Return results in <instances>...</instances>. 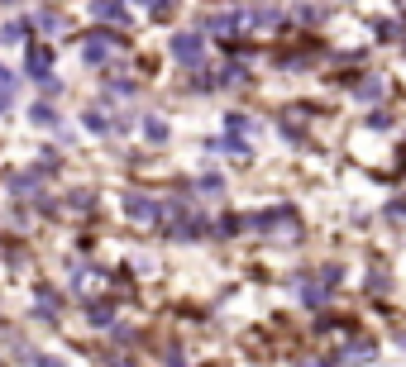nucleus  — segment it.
Listing matches in <instances>:
<instances>
[{"instance_id":"nucleus-1","label":"nucleus","mask_w":406,"mask_h":367,"mask_svg":"<svg viewBox=\"0 0 406 367\" xmlns=\"http://www.w3.org/2000/svg\"><path fill=\"white\" fill-rule=\"evenodd\" d=\"M172 53H177L187 67H196V62H201V38H196V34H177V38H172Z\"/></svg>"},{"instance_id":"nucleus-2","label":"nucleus","mask_w":406,"mask_h":367,"mask_svg":"<svg viewBox=\"0 0 406 367\" xmlns=\"http://www.w3.org/2000/svg\"><path fill=\"white\" fill-rule=\"evenodd\" d=\"M124 210H129L134 220H158V205L144 200V196H124Z\"/></svg>"},{"instance_id":"nucleus-3","label":"nucleus","mask_w":406,"mask_h":367,"mask_svg":"<svg viewBox=\"0 0 406 367\" xmlns=\"http://www.w3.org/2000/svg\"><path fill=\"white\" fill-rule=\"evenodd\" d=\"M96 14H101V19H115V24H124V5H120V0H96Z\"/></svg>"},{"instance_id":"nucleus-4","label":"nucleus","mask_w":406,"mask_h":367,"mask_svg":"<svg viewBox=\"0 0 406 367\" xmlns=\"http://www.w3.org/2000/svg\"><path fill=\"white\" fill-rule=\"evenodd\" d=\"M82 53H87L91 62H105V58H110V43H105V38H87V48H82Z\"/></svg>"},{"instance_id":"nucleus-5","label":"nucleus","mask_w":406,"mask_h":367,"mask_svg":"<svg viewBox=\"0 0 406 367\" xmlns=\"http://www.w3.org/2000/svg\"><path fill=\"white\" fill-rule=\"evenodd\" d=\"M48 62H53V58H48V48H34V58H29V72H34V77H43V72H48Z\"/></svg>"},{"instance_id":"nucleus-6","label":"nucleus","mask_w":406,"mask_h":367,"mask_svg":"<svg viewBox=\"0 0 406 367\" xmlns=\"http://www.w3.org/2000/svg\"><path fill=\"white\" fill-rule=\"evenodd\" d=\"M34 124H58V115L48 105H34Z\"/></svg>"},{"instance_id":"nucleus-7","label":"nucleus","mask_w":406,"mask_h":367,"mask_svg":"<svg viewBox=\"0 0 406 367\" xmlns=\"http://www.w3.org/2000/svg\"><path fill=\"white\" fill-rule=\"evenodd\" d=\"M10 86H14L10 72H0V110H10Z\"/></svg>"},{"instance_id":"nucleus-8","label":"nucleus","mask_w":406,"mask_h":367,"mask_svg":"<svg viewBox=\"0 0 406 367\" xmlns=\"http://www.w3.org/2000/svg\"><path fill=\"white\" fill-rule=\"evenodd\" d=\"M163 134H168V124H163V119H148V139L163 143Z\"/></svg>"},{"instance_id":"nucleus-9","label":"nucleus","mask_w":406,"mask_h":367,"mask_svg":"<svg viewBox=\"0 0 406 367\" xmlns=\"http://www.w3.org/2000/svg\"><path fill=\"white\" fill-rule=\"evenodd\" d=\"M38 367H58V363H53V358H38Z\"/></svg>"}]
</instances>
